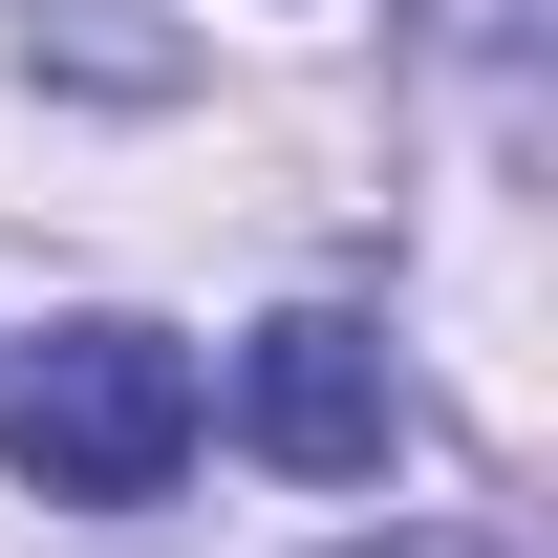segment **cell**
Returning a JSON list of instances; mask_svg holds the SVG:
<instances>
[{
    "label": "cell",
    "mask_w": 558,
    "mask_h": 558,
    "mask_svg": "<svg viewBox=\"0 0 558 558\" xmlns=\"http://www.w3.org/2000/svg\"><path fill=\"white\" fill-rule=\"evenodd\" d=\"M194 344L172 323H44L22 344V387H0V451H22V494H65V515H150V494L194 473Z\"/></svg>",
    "instance_id": "cell-1"
},
{
    "label": "cell",
    "mask_w": 558,
    "mask_h": 558,
    "mask_svg": "<svg viewBox=\"0 0 558 558\" xmlns=\"http://www.w3.org/2000/svg\"><path fill=\"white\" fill-rule=\"evenodd\" d=\"M236 429H258L279 473H387V344H365V323H258V344H236Z\"/></svg>",
    "instance_id": "cell-2"
},
{
    "label": "cell",
    "mask_w": 558,
    "mask_h": 558,
    "mask_svg": "<svg viewBox=\"0 0 558 558\" xmlns=\"http://www.w3.org/2000/svg\"><path fill=\"white\" fill-rule=\"evenodd\" d=\"M344 558H494V537H344Z\"/></svg>",
    "instance_id": "cell-3"
}]
</instances>
